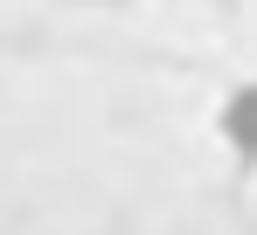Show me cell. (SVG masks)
<instances>
[{"mask_svg": "<svg viewBox=\"0 0 257 235\" xmlns=\"http://www.w3.org/2000/svg\"><path fill=\"white\" fill-rule=\"evenodd\" d=\"M215 124H222V138H229V146L257 166V83H243V90L222 104V118H215Z\"/></svg>", "mask_w": 257, "mask_h": 235, "instance_id": "cell-1", "label": "cell"}]
</instances>
